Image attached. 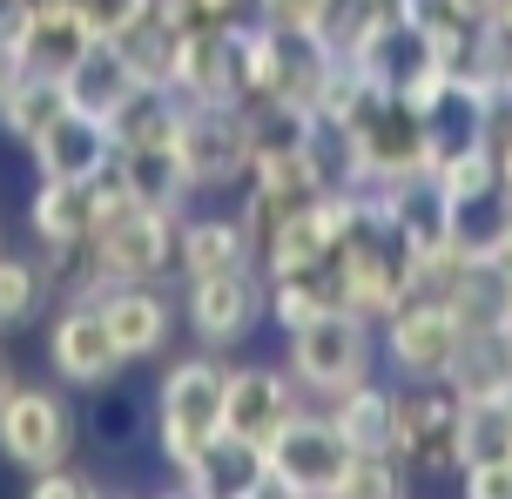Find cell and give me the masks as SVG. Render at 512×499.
I'll return each mask as SVG.
<instances>
[{"label": "cell", "instance_id": "obj_1", "mask_svg": "<svg viewBox=\"0 0 512 499\" xmlns=\"http://www.w3.org/2000/svg\"><path fill=\"white\" fill-rule=\"evenodd\" d=\"M223 398H230V371L209 358H189L162 378V452L176 473H209L223 452Z\"/></svg>", "mask_w": 512, "mask_h": 499}, {"label": "cell", "instance_id": "obj_2", "mask_svg": "<svg viewBox=\"0 0 512 499\" xmlns=\"http://www.w3.org/2000/svg\"><path fill=\"white\" fill-rule=\"evenodd\" d=\"M290 365L304 385L317 392H351L364 385V365H371V331L364 317L351 311H317L304 324H290Z\"/></svg>", "mask_w": 512, "mask_h": 499}, {"label": "cell", "instance_id": "obj_3", "mask_svg": "<svg viewBox=\"0 0 512 499\" xmlns=\"http://www.w3.org/2000/svg\"><path fill=\"white\" fill-rule=\"evenodd\" d=\"M351 459L358 452L344 446L337 419H297L290 412V425L263 446V473H277V486H290V493H337Z\"/></svg>", "mask_w": 512, "mask_h": 499}, {"label": "cell", "instance_id": "obj_4", "mask_svg": "<svg viewBox=\"0 0 512 499\" xmlns=\"http://www.w3.org/2000/svg\"><path fill=\"white\" fill-rule=\"evenodd\" d=\"M75 439V412L68 398L41 392V385H14L0 398V452L21 466V473H48L54 459Z\"/></svg>", "mask_w": 512, "mask_h": 499}, {"label": "cell", "instance_id": "obj_5", "mask_svg": "<svg viewBox=\"0 0 512 499\" xmlns=\"http://www.w3.org/2000/svg\"><path fill=\"white\" fill-rule=\"evenodd\" d=\"M290 425V392L270 371H230V398H223V439L263 459V446Z\"/></svg>", "mask_w": 512, "mask_h": 499}, {"label": "cell", "instance_id": "obj_6", "mask_svg": "<svg viewBox=\"0 0 512 499\" xmlns=\"http://www.w3.org/2000/svg\"><path fill=\"white\" fill-rule=\"evenodd\" d=\"M34 156H41V169H48L54 183H95L108 162V122L102 115H81V108H61L41 129Z\"/></svg>", "mask_w": 512, "mask_h": 499}, {"label": "cell", "instance_id": "obj_7", "mask_svg": "<svg viewBox=\"0 0 512 499\" xmlns=\"http://www.w3.org/2000/svg\"><path fill=\"white\" fill-rule=\"evenodd\" d=\"M459 311L452 304H411V311H391V358L411 371V378H445L452 351H459Z\"/></svg>", "mask_w": 512, "mask_h": 499}, {"label": "cell", "instance_id": "obj_8", "mask_svg": "<svg viewBox=\"0 0 512 499\" xmlns=\"http://www.w3.org/2000/svg\"><path fill=\"white\" fill-rule=\"evenodd\" d=\"M176 162H182V183H196V189H209V183H230L236 169L250 162V135L236 129L230 115L216 122V115H189L176 129Z\"/></svg>", "mask_w": 512, "mask_h": 499}, {"label": "cell", "instance_id": "obj_9", "mask_svg": "<svg viewBox=\"0 0 512 499\" xmlns=\"http://www.w3.org/2000/svg\"><path fill=\"white\" fill-rule=\"evenodd\" d=\"M48 358L61 365V378H75V385L115 378V371H122V351H115V338H108L102 304H75V311L61 317L54 338H48Z\"/></svg>", "mask_w": 512, "mask_h": 499}, {"label": "cell", "instance_id": "obj_10", "mask_svg": "<svg viewBox=\"0 0 512 499\" xmlns=\"http://www.w3.org/2000/svg\"><path fill=\"white\" fill-rule=\"evenodd\" d=\"M256 304H263V290L243 270H216V277H196L189 284V324L209 344H236L243 331H256V317H263Z\"/></svg>", "mask_w": 512, "mask_h": 499}, {"label": "cell", "instance_id": "obj_11", "mask_svg": "<svg viewBox=\"0 0 512 499\" xmlns=\"http://www.w3.org/2000/svg\"><path fill=\"white\" fill-rule=\"evenodd\" d=\"M102 317H108V338H115V351L122 358H155L162 351V338H169V304L155 297V290L142 284H122L102 297Z\"/></svg>", "mask_w": 512, "mask_h": 499}, {"label": "cell", "instance_id": "obj_12", "mask_svg": "<svg viewBox=\"0 0 512 499\" xmlns=\"http://www.w3.org/2000/svg\"><path fill=\"white\" fill-rule=\"evenodd\" d=\"M34 230H41V243H54V250H75L81 237H95V203H88V183H41V196H34Z\"/></svg>", "mask_w": 512, "mask_h": 499}, {"label": "cell", "instance_id": "obj_13", "mask_svg": "<svg viewBox=\"0 0 512 499\" xmlns=\"http://www.w3.org/2000/svg\"><path fill=\"white\" fill-rule=\"evenodd\" d=\"M344 398V419H337V432H344V446L364 452V459H378L391 439H398V398L378 392V385H351Z\"/></svg>", "mask_w": 512, "mask_h": 499}, {"label": "cell", "instance_id": "obj_14", "mask_svg": "<svg viewBox=\"0 0 512 499\" xmlns=\"http://www.w3.org/2000/svg\"><path fill=\"white\" fill-rule=\"evenodd\" d=\"M61 108H68V88H61V81H54V75H27V81H14V88L0 95V122H7V135H14V142H27V149H34V142H41V129H48Z\"/></svg>", "mask_w": 512, "mask_h": 499}, {"label": "cell", "instance_id": "obj_15", "mask_svg": "<svg viewBox=\"0 0 512 499\" xmlns=\"http://www.w3.org/2000/svg\"><path fill=\"white\" fill-rule=\"evenodd\" d=\"M250 257V237H243V223H189V237H182V263H189V277H216V270H243Z\"/></svg>", "mask_w": 512, "mask_h": 499}, {"label": "cell", "instance_id": "obj_16", "mask_svg": "<svg viewBox=\"0 0 512 499\" xmlns=\"http://www.w3.org/2000/svg\"><path fill=\"white\" fill-rule=\"evenodd\" d=\"M41 297H48V277H41V263L7 257V250H0V331L27 324V317L41 311Z\"/></svg>", "mask_w": 512, "mask_h": 499}, {"label": "cell", "instance_id": "obj_17", "mask_svg": "<svg viewBox=\"0 0 512 499\" xmlns=\"http://www.w3.org/2000/svg\"><path fill=\"white\" fill-rule=\"evenodd\" d=\"M21 68H27V54H21V41H0V95L21 81Z\"/></svg>", "mask_w": 512, "mask_h": 499}, {"label": "cell", "instance_id": "obj_18", "mask_svg": "<svg viewBox=\"0 0 512 499\" xmlns=\"http://www.w3.org/2000/svg\"><path fill=\"white\" fill-rule=\"evenodd\" d=\"M14 392V371H7V358H0V398Z\"/></svg>", "mask_w": 512, "mask_h": 499}]
</instances>
